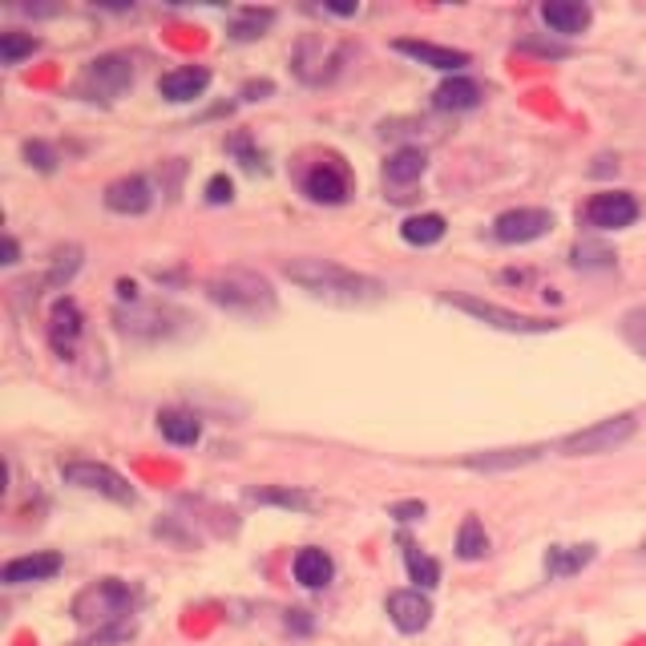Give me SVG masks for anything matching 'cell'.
Wrapping results in <instances>:
<instances>
[{
  "label": "cell",
  "mask_w": 646,
  "mask_h": 646,
  "mask_svg": "<svg viewBox=\"0 0 646 646\" xmlns=\"http://www.w3.org/2000/svg\"><path fill=\"white\" fill-rule=\"evenodd\" d=\"M574 263H578V267H610L614 255L602 251V247H578V251H574Z\"/></svg>",
  "instance_id": "cell-32"
},
{
  "label": "cell",
  "mask_w": 646,
  "mask_h": 646,
  "mask_svg": "<svg viewBox=\"0 0 646 646\" xmlns=\"http://www.w3.org/2000/svg\"><path fill=\"white\" fill-rule=\"evenodd\" d=\"M29 53H37V37L33 33H0V61H5V65L25 61Z\"/></svg>",
  "instance_id": "cell-29"
},
{
  "label": "cell",
  "mask_w": 646,
  "mask_h": 646,
  "mask_svg": "<svg viewBox=\"0 0 646 646\" xmlns=\"http://www.w3.org/2000/svg\"><path fill=\"white\" fill-rule=\"evenodd\" d=\"M61 570V554H29V558H13L0 570V582L9 586H25V582H49Z\"/></svg>",
  "instance_id": "cell-15"
},
{
  "label": "cell",
  "mask_w": 646,
  "mask_h": 646,
  "mask_svg": "<svg viewBox=\"0 0 646 646\" xmlns=\"http://www.w3.org/2000/svg\"><path fill=\"white\" fill-rule=\"evenodd\" d=\"M206 85H210V73H206L202 65H186V69L166 73V77L158 81V93H162L166 101H194V97L206 93Z\"/></svg>",
  "instance_id": "cell-16"
},
{
  "label": "cell",
  "mask_w": 646,
  "mask_h": 646,
  "mask_svg": "<svg viewBox=\"0 0 646 646\" xmlns=\"http://www.w3.org/2000/svg\"><path fill=\"white\" fill-rule=\"evenodd\" d=\"M25 158H29V166H37V170H53V166H57V154H53L45 142H25Z\"/></svg>",
  "instance_id": "cell-31"
},
{
  "label": "cell",
  "mask_w": 646,
  "mask_h": 646,
  "mask_svg": "<svg viewBox=\"0 0 646 646\" xmlns=\"http://www.w3.org/2000/svg\"><path fill=\"white\" fill-rule=\"evenodd\" d=\"M400 235L412 247H433V243L445 239V219L441 214H412V219L400 223Z\"/></svg>",
  "instance_id": "cell-23"
},
{
  "label": "cell",
  "mask_w": 646,
  "mask_h": 646,
  "mask_svg": "<svg viewBox=\"0 0 646 646\" xmlns=\"http://www.w3.org/2000/svg\"><path fill=\"white\" fill-rule=\"evenodd\" d=\"M634 416L626 412V416H610V420H602V424H590V428H582V433H574V437H566L562 441V453L566 457H594V453H610V449H618L622 441H630L634 437Z\"/></svg>",
  "instance_id": "cell-6"
},
{
  "label": "cell",
  "mask_w": 646,
  "mask_h": 646,
  "mask_svg": "<svg viewBox=\"0 0 646 646\" xmlns=\"http://www.w3.org/2000/svg\"><path fill=\"white\" fill-rule=\"evenodd\" d=\"M77 336H81V311H77V303H73V299H61V303L53 307V328H49V340H53V348H57V352H69V348L77 344Z\"/></svg>",
  "instance_id": "cell-20"
},
{
  "label": "cell",
  "mask_w": 646,
  "mask_h": 646,
  "mask_svg": "<svg viewBox=\"0 0 646 646\" xmlns=\"http://www.w3.org/2000/svg\"><path fill=\"white\" fill-rule=\"evenodd\" d=\"M303 194L311 202H323V206H340L348 202L352 194V178H348V166L340 158H323L315 162L307 174H303Z\"/></svg>",
  "instance_id": "cell-9"
},
{
  "label": "cell",
  "mask_w": 646,
  "mask_h": 646,
  "mask_svg": "<svg viewBox=\"0 0 646 646\" xmlns=\"http://www.w3.org/2000/svg\"><path fill=\"white\" fill-rule=\"evenodd\" d=\"M542 457V449H497V453H477V457H465L469 469L477 473H497V469H517V465H529Z\"/></svg>",
  "instance_id": "cell-22"
},
{
  "label": "cell",
  "mask_w": 646,
  "mask_h": 646,
  "mask_svg": "<svg viewBox=\"0 0 646 646\" xmlns=\"http://www.w3.org/2000/svg\"><path fill=\"white\" fill-rule=\"evenodd\" d=\"M130 606H134V590H130L126 582H118V578H101L97 586H89V590L77 594L73 618H77L81 626H93V622H110V618L130 614Z\"/></svg>",
  "instance_id": "cell-4"
},
{
  "label": "cell",
  "mask_w": 646,
  "mask_h": 646,
  "mask_svg": "<svg viewBox=\"0 0 646 646\" xmlns=\"http://www.w3.org/2000/svg\"><path fill=\"white\" fill-rule=\"evenodd\" d=\"M404 566H408V578L416 582V590H433L441 582V566L428 554H420V546H412V542H404Z\"/></svg>",
  "instance_id": "cell-25"
},
{
  "label": "cell",
  "mask_w": 646,
  "mask_h": 646,
  "mask_svg": "<svg viewBox=\"0 0 646 646\" xmlns=\"http://www.w3.org/2000/svg\"><path fill=\"white\" fill-rule=\"evenodd\" d=\"M231 150H235V154H243V166H247V170H259V166H263V162H259V158L251 154L247 138H231Z\"/></svg>",
  "instance_id": "cell-35"
},
{
  "label": "cell",
  "mask_w": 646,
  "mask_h": 646,
  "mask_svg": "<svg viewBox=\"0 0 646 646\" xmlns=\"http://www.w3.org/2000/svg\"><path fill=\"white\" fill-rule=\"evenodd\" d=\"M392 517H396V521H416V517H424V501H404V505H392Z\"/></svg>",
  "instance_id": "cell-34"
},
{
  "label": "cell",
  "mask_w": 646,
  "mask_h": 646,
  "mask_svg": "<svg viewBox=\"0 0 646 646\" xmlns=\"http://www.w3.org/2000/svg\"><path fill=\"white\" fill-rule=\"evenodd\" d=\"M271 21H275L271 9H243V13L235 17V25H231V37H235V41H255V37H263V33L271 29Z\"/></svg>",
  "instance_id": "cell-27"
},
{
  "label": "cell",
  "mask_w": 646,
  "mask_h": 646,
  "mask_svg": "<svg viewBox=\"0 0 646 646\" xmlns=\"http://www.w3.org/2000/svg\"><path fill=\"white\" fill-rule=\"evenodd\" d=\"M130 85H134V61L122 53H105L89 61L77 77V93L89 101H118Z\"/></svg>",
  "instance_id": "cell-3"
},
{
  "label": "cell",
  "mask_w": 646,
  "mask_h": 646,
  "mask_svg": "<svg viewBox=\"0 0 646 646\" xmlns=\"http://www.w3.org/2000/svg\"><path fill=\"white\" fill-rule=\"evenodd\" d=\"M424 166H428V158H424V150H396L392 158H388V166H384V178L388 182H396V186H408V182H416L420 174H424Z\"/></svg>",
  "instance_id": "cell-24"
},
{
  "label": "cell",
  "mask_w": 646,
  "mask_h": 646,
  "mask_svg": "<svg viewBox=\"0 0 646 646\" xmlns=\"http://www.w3.org/2000/svg\"><path fill=\"white\" fill-rule=\"evenodd\" d=\"M594 562V546H554L546 554V574L550 578H570Z\"/></svg>",
  "instance_id": "cell-21"
},
{
  "label": "cell",
  "mask_w": 646,
  "mask_h": 646,
  "mask_svg": "<svg viewBox=\"0 0 646 646\" xmlns=\"http://www.w3.org/2000/svg\"><path fill=\"white\" fill-rule=\"evenodd\" d=\"M392 49L404 53V57H412V61H420V65H433L441 73H457V69L469 65V53L445 49V45H433V41H396Z\"/></svg>",
  "instance_id": "cell-13"
},
{
  "label": "cell",
  "mask_w": 646,
  "mask_h": 646,
  "mask_svg": "<svg viewBox=\"0 0 646 646\" xmlns=\"http://www.w3.org/2000/svg\"><path fill=\"white\" fill-rule=\"evenodd\" d=\"M642 550H646V546H642Z\"/></svg>",
  "instance_id": "cell-38"
},
{
  "label": "cell",
  "mask_w": 646,
  "mask_h": 646,
  "mask_svg": "<svg viewBox=\"0 0 646 646\" xmlns=\"http://www.w3.org/2000/svg\"><path fill=\"white\" fill-rule=\"evenodd\" d=\"M158 433L170 441V445H194L198 437H202V424H198V416L194 412H182V408H166V412H158Z\"/></svg>",
  "instance_id": "cell-19"
},
{
  "label": "cell",
  "mask_w": 646,
  "mask_h": 646,
  "mask_svg": "<svg viewBox=\"0 0 646 646\" xmlns=\"http://www.w3.org/2000/svg\"><path fill=\"white\" fill-rule=\"evenodd\" d=\"M251 501L283 505V509H311L315 505V497L311 493H299V489H251Z\"/></svg>",
  "instance_id": "cell-28"
},
{
  "label": "cell",
  "mask_w": 646,
  "mask_h": 646,
  "mask_svg": "<svg viewBox=\"0 0 646 646\" xmlns=\"http://www.w3.org/2000/svg\"><path fill=\"white\" fill-rule=\"evenodd\" d=\"M554 227V214L542 210V206H517V210H505L493 219V239L497 243H533L542 239L546 231Z\"/></svg>",
  "instance_id": "cell-8"
},
{
  "label": "cell",
  "mask_w": 646,
  "mask_h": 646,
  "mask_svg": "<svg viewBox=\"0 0 646 646\" xmlns=\"http://www.w3.org/2000/svg\"><path fill=\"white\" fill-rule=\"evenodd\" d=\"M433 105L437 110H477L481 105V85L477 81H469V77H449L445 85H437V93H433Z\"/></svg>",
  "instance_id": "cell-18"
},
{
  "label": "cell",
  "mask_w": 646,
  "mask_h": 646,
  "mask_svg": "<svg viewBox=\"0 0 646 646\" xmlns=\"http://www.w3.org/2000/svg\"><path fill=\"white\" fill-rule=\"evenodd\" d=\"M61 477H65L69 485H77V489L101 493V497H110V501H118V505H130V501H134L130 481H126L118 469H110V465H97V461H69V465H61Z\"/></svg>",
  "instance_id": "cell-7"
},
{
  "label": "cell",
  "mask_w": 646,
  "mask_h": 646,
  "mask_svg": "<svg viewBox=\"0 0 646 646\" xmlns=\"http://www.w3.org/2000/svg\"><path fill=\"white\" fill-rule=\"evenodd\" d=\"M150 202H154V190L138 174L134 178H118V182L105 186V206H110L114 214H146Z\"/></svg>",
  "instance_id": "cell-12"
},
{
  "label": "cell",
  "mask_w": 646,
  "mask_h": 646,
  "mask_svg": "<svg viewBox=\"0 0 646 646\" xmlns=\"http://www.w3.org/2000/svg\"><path fill=\"white\" fill-rule=\"evenodd\" d=\"M17 255H21L17 251V239H5V263H17Z\"/></svg>",
  "instance_id": "cell-36"
},
{
  "label": "cell",
  "mask_w": 646,
  "mask_h": 646,
  "mask_svg": "<svg viewBox=\"0 0 646 646\" xmlns=\"http://www.w3.org/2000/svg\"><path fill=\"white\" fill-rule=\"evenodd\" d=\"M388 614H392L396 630L420 634L428 626V618H433V606H428V598L420 590H396V594H388Z\"/></svg>",
  "instance_id": "cell-11"
},
{
  "label": "cell",
  "mask_w": 646,
  "mask_h": 646,
  "mask_svg": "<svg viewBox=\"0 0 646 646\" xmlns=\"http://www.w3.org/2000/svg\"><path fill=\"white\" fill-rule=\"evenodd\" d=\"M118 295H122V299H138V287H134V283H118Z\"/></svg>",
  "instance_id": "cell-37"
},
{
  "label": "cell",
  "mask_w": 646,
  "mask_h": 646,
  "mask_svg": "<svg viewBox=\"0 0 646 646\" xmlns=\"http://www.w3.org/2000/svg\"><path fill=\"white\" fill-rule=\"evenodd\" d=\"M634 219H638V202L626 190H606V194H594L586 202V223L598 227V231H622Z\"/></svg>",
  "instance_id": "cell-10"
},
{
  "label": "cell",
  "mask_w": 646,
  "mask_h": 646,
  "mask_svg": "<svg viewBox=\"0 0 646 646\" xmlns=\"http://www.w3.org/2000/svg\"><path fill=\"white\" fill-rule=\"evenodd\" d=\"M206 295L227 307V311H239V315H267L275 311V291L263 275L255 271H243V267H231V271H219L206 279Z\"/></svg>",
  "instance_id": "cell-2"
},
{
  "label": "cell",
  "mask_w": 646,
  "mask_h": 646,
  "mask_svg": "<svg viewBox=\"0 0 646 646\" xmlns=\"http://www.w3.org/2000/svg\"><path fill=\"white\" fill-rule=\"evenodd\" d=\"M622 340H626L638 356H646V307H638V311H630V315L622 319Z\"/></svg>",
  "instance_id": "cell-30"
},
{
  "label": "cell",
  "mask_w": 646,
  "mask_h": 646,
  "mask_svg": "<svg viewBox=\"0 0 646 646\" xmlns=\"http://www.w3.org/2000/svg\"><path fill=\"white\" fill-rule=\"evenodd\" d=\"M542 21L550 25V33L574 37V33H586L590 5H582V0H546V5H542Z\"/></svg>",
  "instance_id": "cell-14"
},
{
  "label": "cell",
  "mask_w": 646,
  "mask_h": 646,
  "mask_svg": "<svg viewBox=\"0 0 646 646\" xmlns=\"http://www.w3.org/2000/svg\"><path fill=\"white\" fill-rule=\"evenodd\" d=\"M295 582L299 586H307V590H319V586H328L332 582V574H336V566H332V558L323 554V550H315V546H307V550H299L295 554Z\"/></svg>",
  "instance_id": "cell-17"
},
{
  "label": "cell",
  "mask_w": 646,
  "mask_h": 646,
  "mask_svg": "<svg viewBox=\"0 0 646 646\" xmlns=\"http://www.w3.org/2000/svg\"><path fill=\"white\" fill-rule=\"evenodd\" d=\"M485 550H489L485 525H481L477 517H465V521H461V533H457V554H461L465 562H477V558H485Z\"/></svg>",
  "instance_id": "cell-26"
},
{
  "label": "cell",
  "mask_w": 646,
  "mask_h": 646,
  "mask_svg": "<svg viewBox=\"0 0 646 646\" xmlns=\"http://www.w3.org/2000/svg\"><path fill=\"white\" fill-rule=\"evenodd\" d=\"M283 275L291 283H299L303 291H311L323 303H340V307H364L384 299V283L372 275H356L332 259H291L283 263Z\"/></svg>",
  "instance_id": "cell-1"
},
{
  "label": "cell",
  "mask_w": 646,
  "mask_h": 646,
  "mask_svg": "<svg viewBox=\"0 0 646 646\" xmlns=\"http://www.w3.org/2000/svg\"><path fill=\"white\" fill-rule=\"evenodd\" d=\"M231 194H235V186H231V178H223V174L206 182V202H210V206H223V202H231Z\"/></svg>",
  "instance_id": "cell-33"
},
{
  "label": "cell",
  "mask_w": 646,
  "mask_h": 646,
  "mask_svg": "<svg viewBox=\"0 0 646 646\" xmlns=\"http://www.w3.org/2000/svg\"><path fill=\"white\" fill-rule=\"evenodd\" d=\"M441 303H449V307H457V311H465V315L489 323V328H497V332L533 336V332H554V328H558L554 319H533V315H521V311H505V307L485 303V299H473V295H445Z\"/></svg>",
  "instance_id": "cell-5"
}]
</instances>
